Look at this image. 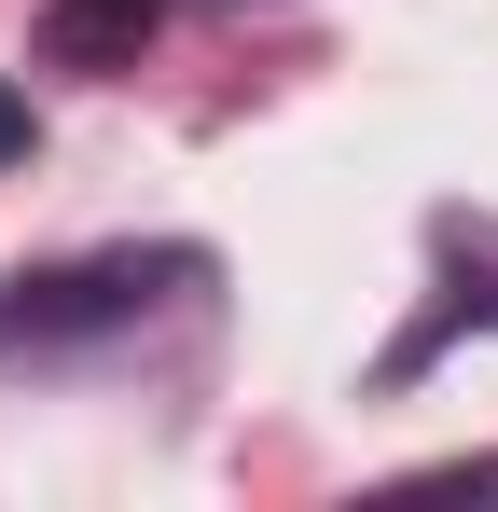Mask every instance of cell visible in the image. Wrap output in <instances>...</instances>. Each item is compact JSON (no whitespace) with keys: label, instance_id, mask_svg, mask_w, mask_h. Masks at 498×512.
<instances>
[{"label":"cell","instance_id":"obj_3","mask_svg":"<svg viewBox=\"0 0 498 512\" xmlns=\"http://www.w3.org/2000/svg\"><path fill=\"white\" fill-rule=\"evenodd\" d=\"M28 139H42V111H28V97L0 84V167H28Z\"/></svg>","mask_w":498,"mask_h":512},{"label":"cell","instance_id":"obj_1","mask_svg":"<svg viewBox=\"0 0 498 512\" xmlns=\"http://www.w3.org/2000/svg\"><path fill=\"white\" fill-rule=\"evenodd\" d=\"M166 291H208V250L194 236H125V250H56L0 277V374L14 360H83V346L139 333Z\"/></svg>","mask_w":498,"mask_h":512},{"label":"cell","instance_id":"obj_2","mask_svg":"<svg viewBox=\"0 0 498 512\" xmlns=\"http://www.w3.org/2000/svg\"><path fill=\"white\" fill-rule=\"evenodd\" d=\"M166 28V0H42L28 14V56L42 70H70V84H111V70H139Z\"/></svg>","mask_w":498,"mask_h":512}]
</instances>
